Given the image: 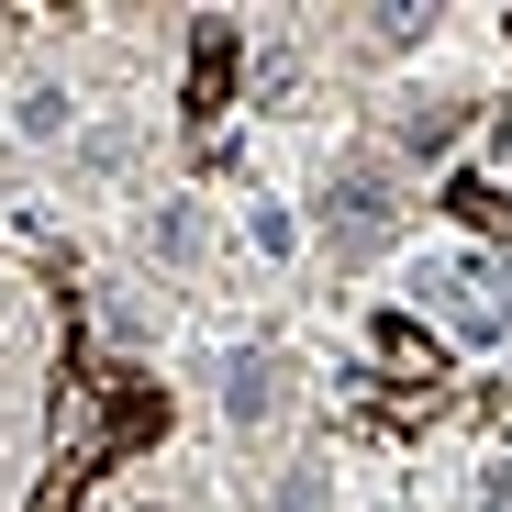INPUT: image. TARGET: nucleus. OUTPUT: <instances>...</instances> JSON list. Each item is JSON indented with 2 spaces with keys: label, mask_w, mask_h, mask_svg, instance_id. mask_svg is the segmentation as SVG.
<instances>
[{
  "label": "nucleus",
  "mask_w": 512,
  "mask_h": 512,
  "mask_svg": "<svg viewBox=\"0 0 512 512\" xmlns=\"http://www.w3.org/2000/svg\"><path fill=\"white\" fill-rule=\"evenodd\" d=\"M412 301L435 312V334H446V346H501V334H512V268H501V256H479V245L423 256Z\"/></svg>",
  "instance_id": "1"
},
{
  "label": "nucleus",
  "mask_w": 512,
  "mask_h": 512,
  "mask_svg": "<svg viewBox=\"0 0 512 512\" xmlns=\"http://www.w3.org/2000/svg\"><path fill=\"white\" fill-rule=\"evenodd\" d=\"M323 256H334V268H368V256L401 234V167L390 156H346V167H334V179H323Z\"/></svg>",
  "instance_id": "2"
},
{
  "label": "nucleus",
  "mask_w": 512,
  "mask_h": 512,
  "mask_svg": "<svg viewBox=\"0 0 512 512\" xmlns=\"http://www.w3.org/2000/svg\"><path fill=\"white\" fill-rule=\"evenodd\" d=\"M279 412H290V357L256 346V357H234V368H223V423H234V435H268Z\"/></svg>",
  "instance_id": "3"
},
{
  "label": "nucleus",
  "mask_w": 512,
  "mask_h": 512,
  "mask_svg": "<svg viewBox=\"0 0 512 512\" xmlns=\"http://www.w3.org/2000/svg\"><path fill=\"white\" fill-rule=\"evenodd\" d=\"M145 256H156V268H201V256H212V212H201L190 190L145 201Z\"/></svg>",
  "instance_id": "4"
},
{
  "label": "nucleus",
  "mask_w": 512,
  "mask_h": 512,
  "mask_svg": "<svg viewBox=\"0 0 512 512\" xmlns=\"http://www.w3.org/2000/svg\"><path fill=\"white\" fill-rule=\"evenodd\" d=\"M78 123H90V112H78L67 78H23V90H12V134L23 145H78Z\"/></svg>",
  "instance_id": "5"
},
{
  "label": "nucleus",
  "mask_w": 512,
  "mask_h": 512,
  "mask_svg": "<svg viewBox=\"0 0 512 512\" xmlns=\"http://www.w3.org/2000/svg\"><path fill=\"white\" fill-rule=\"evenodd\" d=\"M134 156H145V134H134L123 112H112V123H78V145H67V179H78V190H112Z\"/></svg>",
  "instance_id": "6"
},
{
  "label": "nucleus",
  "mask_w": 512,
  "mask_h": 512,
  "mask_svg": "<svg viewBox=\"0 0 512 512\" xmlns=\"http://www.w3.org/2000/svg\"><path fill=\"white\" fill-rule=\"evenodd\" d=\"M90 323L112 334V346H145V334H156V312L134 301V279H101V290H90Z\"/></svg>",
  "instance_id": "7"
},
{
  "label": "nucleus",
  "mask_w": 512,
  "mask_h": 512,
  "mask_svg": "<svg viewBox=\"0 0 512 512\" xmlns=\"http://www.w3.org/2000/svg\"><path fill=\"white\" fill-rule=\"evenodd\" d=\"M457 123H468L457 101H435V112H412V123L390 134V167H401V156H446V145H457Z\"/></svg>",
  "instance_id": "8"
},
{
  "label": "nucleus",
  "mask_w": 512,
  "mask_h": 512,
  "mask_svg": "<svg viewBox=\"0 0 512 512\" xmlns=\"http://www.w3.org/2000/svg\"><path fill=\"white\" fill-rule=\"evenodd\" d=\"M268 512H323V468H290V479H279V501H268Z\"/></svg>",
  "instance_id": "9"
},
{
  "label": "nucleus",
  "mask_w": 512,
  "mask_h": 512,
  "mask_svg": "<svg viewBox=\"0 0 512 512\" xmlns=\"http://www.w3.org/2000/svg\"><path fill=\"white\" fill-rule=\"evenodd\" d=\"M245 234H256V245H268V256H290V245H301V234H290V212H268V201H256V212H245Z\"/></svg>",
  "instance_id": "10"
}]
</instances>
